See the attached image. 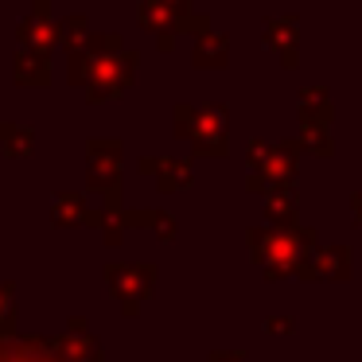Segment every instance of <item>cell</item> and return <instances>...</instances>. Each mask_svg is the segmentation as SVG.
<instances>
[{"label": "cell", "mask_w": 362, "mask_h": 362, "mask_svg": "<svg viewBox=\"0 0 362 362\" xmlns=\"http://www.w3.org/2000/svg\"><path fill=\"white\" fill-rule=\"evenodd\" d=\"M211 362H245V354H211Z\"/></svg>", "instance_id": "484cf974"}, {"label": "cell", "mask_w": 362, "mask_h": 362, "mask_svg": "<svg viewBox=\"0 0 362 362\" xmlns=\"http://www.w3.org/2000/svg\"><path fill=\"white\" fill-rule=\"evenodd\" d=\"M265 199H261V206H265V218L269 226H296L300 218V195L296 187H292V180H269L265 187Z\"/></svg>", "instance_id": "9c48e42d"}, {"label": "cell", "mask_w": 362, "mask_h": 362, "mask_svg": "<svg viewBox=\"0 0 362 362\" xmlns=\"http://www.w3.org/2000/svg\"><path fill=\"white\" fill-rule=\"evenodd\" d=\"M175 136L191 141L195 156H226L230 152V113L222 105H206V110H191V105H175Z\"/></svg>", "instance_id": "7a4b0ae2"}, {"label": "cell", "mask_w": 362, "mask_h": 362, "mask_svg": "<svg viewBox=\"0 0 362 362\" xmlns=\"http://www.w3.org/2000/svg\"><path fill=\"white\" fill-rule=\"evenodd\" d=\"M148 226L156 230V238H164V242H175V218H172V214L152 211V222H148Z\"/></svg>", "instance_id": "7402d4cb"}, {"label": "cell", "mask_w": 362, "mask_h": 362, "mask_svg": "<svg viewBox=\"0 0 362 362\" xmlns=\"http://www.w3.org/2000/svg\"><path fill=\"white\" fill-rule=\"evenodd\" d=\"M141 172L144 175H156V187L160 191H175V187H187L191 183V164L187 160H141Z\"/></svg>", "instance_id": "5bb4252c"}, {"label": "cell", "mask_w": 362, "mask_h": 362, "mask_svg": "<svg viewBox=\"0 0 362 362\" xmlns=\"http://www.w3.org/2000/svg\"><path fill=\"white\" fill-rule=\"evenodd\" d=\"M105 281H110L113 300L121 304V312L133 315L141 308V300L152 296V281H156V269L152 265H110L105 269Z\"/></svg>", "instance_id": "52a82bcc"}, {"label": "cell", "mask_w": 362, "mask_h": 362, "mask_svg": "<svg viewBox=\"0 0 362 362\" xmlns=\"http://www.w3.org/2000/svg\"><path fill=\"white\" fill-rule=\"evenodd\" d=\"M16 35H20V47H40L47 51L55 43V24L47 20V0H35L32 4V16L16 24Z\"/></svg>", "instance_id": "7c38bea8"}, {"label": "cell", "mask_w": 362, "mask_h": 362, "mask_svg": "<svg viewBox=\"0 0 362 362\" xmlns=\"http://www.w3.org/2000/svg\"><path fill=\"white\" fill-rule=\"evenodd\" d=\"M331 94L323 86L300 90V125H331Z\"/></svg>", "instance_id": "2e32d148"}, {"label": "cell", "mask_w": 362, "mask_h": 362, "mask_svg": "<svg viewBox=\"0 0 362 362\" xmlns=\"http://www.w3.org/2000/svg\"><path fill=\"white\" fill-rule=\"evenodd\" d=\"M245 242H250L253 265H257L269 281H276V276H288L292 269H296L300 253H304L315 238L308 234V230H296V226H288V230L284 226H257V230L245 234Z\"/></svg>", "instance_id": "6da1fadb"}, {"label": "cell", "mask_w": 362, "mask_h": 362, "mask_svg": "<svg viewBox=\"0 0 362 362\" xmlns=\"http://www.w3.org/2000/svg\"><path fill=\"white\" fill-rule=\"evenodd\" d=\"M51 218H55V226H86V222H94V214L86 211L82 195H71V191H59V195H55V203H51Z\"/></svg>", "instance_id": "e0dca14e"}, {"label": "cell", "mask_w": 362, "mask_h": 362, "mask_svg": "<svg viewBox=\"0 0 362 362\" xmlns=\"http://www.w3.org/2000/svg\"><path fill=\"white\" fill-rule=\"evenodd\" d=\"M32 144H35V133L28 125H0V156L20 160L32 152Z\"/></svg>", "instance_id": "ac0fdd59"}, {"label": "cell", "mask_w": 362, "mask_h": 362, "mask_svg": "<svg viewBox=\"0 0 362 362\" xmlns=\"http://www.w3.org/2000/svg\"><path fill=\"white\" fill-rule=\"evenodd\" d=\"M86 183H90V191H102L110 206H117V187H121V144L117 141L86 144Z\"/></svg>", "instance_id": "5b68a950"}, {"label": "cell", "mask_w": 362, "mask_h": 362, "mask_svg": "<svg viewBox=\"0 0 362 362\" xmlns=\"http://www.w3.org/2000/svg\"><path fill=\"white\" fill-rule=\"evenodd\" d=\"M351 214L358 218V226H362V191H358V195H351Z\"/></svg>", "instance_id": "d4e9b609"}, {"label": "cell", "mask_w": 362, "mask_h": 362, "mask_svg": "<svg viewBox=\"0 0 362 362\" xmlns=\"http://www.w3.org/2000/svg\"><path fill=\"white\" fill-rule=\"evenodd\" d=\"M191 63H195V66H203V71H218V66H226V63H230V40H226V35H218V32H211V28H206V32L195 40V51H191Z\"/></svg>", "instance_id": "9a60e30c"}, {"label": "cell", "mask_w": 362, "mask_h": 362, "mask_svg": "<svg viewBox=\"0 0 362 362\" xmlns=\"http://www.w3.org/2000/svg\"><path fill=\"white\" fill-rule=\"evenodd\" d=\"M136 51H110V55H90V71H86V98L94 105L110 102V98L125 94L136 78Z\"/></svg>", "instance_id": "3957f363"}, {"label": "cell", "mask_w": 362, "mask_h": 362, "mask_svg": "<svg viewBox=\"0 0 362 362\" xmlns=\"http://www.w3.org/2000/svg\"><path fill=\"white\" fill-rule=\"evenodd\" d=\"M86 35H90V24H86V16H71L66 24H59V28H55V43H63L66 51H78Z\"/></svg>", "instance_id": "ffe728a7"}, {"label": "cell", "mask_w": 362, "mask_h": 362, "mask_svg": "<svg viewBox=\"0 0 362 362\" xmlns=\"http://www.w3.org/2000/svg\"><path fill=\"white\" fill-rule=\"evenodd\" d=\"M55 339H59V351L66 354V362H105L98 339L86 331V323H82V320H71L66 335H55Z\"/></svg>", "instance_id": "8fae6325"}, {"label": "cell", "mask_w": 362, "mask_h": 362, "mask_svg": "<svg viewBox=\"0 0 362 362\" xmlns=\"http://www.w3.org/2000/svg\"><path fill=\"white\" fill-rule=\"evenodd\" d=\"M0 362H66L55 335H16L0 339Z\"/></svg>", "instance_id": "ba28073f"}, {"label": "cell", "mask_w": 362, "mask_h": 362, "mask_svg": "<svg viewBox=\"0 0 362 362\" xmlns=\"http://www.w3.org/2000/svg\"><path fill=\"white\" fill-rule=\"evenodd\" d=\"M16 82L20 86H47L51 82V59L40 47H20L16 51Z\"/></svg>", "instance_id": "4fadbf2b"}, {"label": "cell", "mask_w": 362, "mask_h": 362, "mask_svg": "<svg viewBox=\"0 0 362 362\" xmlns=\"http://www.w3.org/2000/svg\"><path fill=\"white\" fill-rule=\"evenodd\" d=\"M296 331V323H292V315H269L265 320V335H292Z\"/></svg>", "instance_id": "603a6c76"}, {"label": "cell", "mask_w": 362, "mask_h": 362, "mask_svg": "<svg viewBox=\"0 0 362 362\" xmlns=\"http://www.w3.org/2000/svg\"><path fill=\"white\" fill-rule=\"evenodd\" d=\"M354 253L346 250V245H308L304 253H300L296 269L292 273L300 276V281H346L354 269Z\"/></svg>", "instance_id": "8992f818"}, {"label": "cell", "mask_w": 362, "mask_h": 362, "mask_svg": "<svg viewBox=\"0 0 362 362\" xmlns=\"http://www.w3.org/2000/svg\"><path fill=\"white\" fill-rule=\"evenodd\" d=\"M16 327V296H12V284H0V339H8Z\"/></svg>", "instance_id": "44dd1931"}, {"label": "cell", "mask_w": 362, "mask_h": 362, "mask_svg": "<svg viewBox=\"0 0 362 362\" xmlns=\"http://www.w3.org/2000/svg\"><path fill=\"white\" fill-rule=\"evenodd\" d=\"M296 144H304L312 156H323V160L335 152V144H331V136H327V125H300V141Z\"/></svg>", "instance_id": "d6986e66"}, {"label": "cell", "mask_w": 362, "mask_h": 362, "mask_svg": "<svg viewBox=\"0 0 362 362\" xmlns=\"http://www.w3.org/2000/svg\"><path fill=\"white\" fill-rule=\"evenodd\" d=\"M265 47L281 59L284 66H296L300 59V20L296 16H276V20H265Z\"/></svg>", "instance_id": "30bf717a"}, {"label": "cell", "mask_w": 362, "mask_h": 362, "mask_svg": "<svg viewBox=\"0 0 362 362\" xmlns=\"http://www.w3.org/2000/svg\"><path fill=\"white\" fill-rule=\"evenodd\" d=\"M245 164H250L253 180H296L300 168V144L296 141H257L253 136L245 144Z\"/></svg>", "instance_id": "277c9868"}, {"label": "cell", "mask_w": 362, "mask_h": 362, "mask_svg": "<svg viewBox=\"0 0 362 362\" xmlns=\"http://www.w3.org/2000/svg\"><path fill=\"white\" fill-rule=\"evenodd\" d=\"M164 4H168V8H172L175 12V16H191V0H164Z\"/></svg>", "instance_id": "cb8c5ba5"}]
</instances>
